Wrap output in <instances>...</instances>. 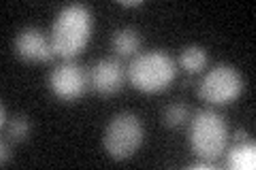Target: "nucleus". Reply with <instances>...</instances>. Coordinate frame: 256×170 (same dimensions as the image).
<instances>
[{"mask_svg": "<svg viewBox=\"0 0 256 170\" xmlns=\"http://www.w3.org/2000/svg\"><path fill=\"white\" fill-rule=\"evenodd\" d=\"M92 34V15L84 4H68L58 13L52 28V45L56 55L70 62L86 49Z\"/></svg>", "mask_w": 256, "mask_h": 170, "instance_id": "obj_1", "label": "nucleus"}, {"mask_svg": "<svg viewBox=\"0 0 256 170\" xmlns=\"http://www.w3.org/2000/svg\"><path fill=\"white\" fill-rule=\"evenodd\" d=\"M178 77V66L169 53L150 51L137 55L128 66V81L143 94H158L169 87Z\"/></svg>", "mask_w": 256, "mask_h": 170, "instance_id": "obj_2", "label": "nucleus"}, {"mask_svg": "<svg viewBox=\"0 0 256 170\" xmlns=\"http://www.w3.org/2000/svg\"><path fill=\"white\" fill-rule=\"evenodd\" d=\"M190 147L196 158L218 160L228 147V128L220 113L212 109L198 111L190 121Z\"/></svg>", "mask_w": 256, "mask_h": 170, "instance_id": "obj_3", "label": "nucleus"}, {"mask_svg": "<svg viewBox=\"0 0 256 170\" xmlns=\"http://www.w3.org/2000/svg\"><path fill=\"white\" fill-rule=\"evenodd\" d=\"M146 141V130H143L141 119L134 113H120L109 121L102 145L105 151L114 160H128L141 149Z\"/></svg>", "mask_w": 256, "mask_h": 170, "instance_id": "obj_4", "label": "nucleus"}, {"mask_svg": "<svg viewBox=\"0 0 256 170\" xmlns=\"http://www.w3.org/2000/svg\"><path fill=\"white\" fill-rule=\"evenodd\" d=\"M244 92V79L237 72V68L228 64H220L214 70L205 75V79L198 85V96L210 104H228L237 100Z\"/></svg>", "mask_w": 256, "mask_h": 170, "instance_id": "obj_5", "label": "nucleus"}, {"mask_svg": "<svg viewBox=\"0 0 256 170\" xmlns=\"http://www.w3.org/2000/svg\"><path fill=\"white\" fill-rule=\"evenodd\" d=\"M52 92L58 96L60 100H77L86 94L88 85H90V77L86 75V70L75 62H66L56 66L52 77H50Z\"/></svg>", "mask_w": 256, "mask_h": 170, "instance_id": "obj_6", "label": "nucleus"}, {"mask_svg": "<svg viewBox=\"0 0 256 170\" xmlns=\"http://www.w3.org/2000/svg\"><path fill=\"white\" fill-rule=\"evenodd\" d=\"M15 53L20 55V60L30 64L52 62L56 55L52 38H47L45 32H41L38 28H26L20 32L15 38Z\"/></svg>", "mask_w": 256, "mask_h": 170, "instance_id": "obj_7", "label": "nucleus"}, {"mask_svg": "<svg viewBox=\"0 0 256 170\" xmlns=\"http://www.w3.org/2000/svg\"><path fill=\"white\" fill-rule=\"evenodd\" d=\"M128 70L114 58H102L90 70V85L100 96H114L124 87Z\"/></svg>", "mask_w": 256, "mask_h": 170, "instance_id": "obj_8", "label": "nucleus"}, {"mask_svg": "<svg viewBox=\"0 0 256 170\" xmlns=\"http://www.w3.org/2000/svg\"><path fill=\"white\" fill-rule=\"evenodd\" d=\"M226 166L230 170H254L256 168V147L254 143H237L228 151Z\"/></svg>", "mask_w": 256, "mask_h": 170, "instance_id": "obj_9", "label": "nucleus"}, {"mask_svg": "<svg viewBox=\"0 0 256 170\" xmlns=\"http://www.w3.org/2000/svg\"><path fill=\"white\" fill-rule=\"evenodd\" d=\"M111 43H114V51L120 58H132V55H137V51L141 49V36H139V32L132 28L118 30Z\"/></svg>", "mask_w": 256, "mask_h": 170, "instance_id": "obj_10", "label": "nucleus"}, {"mask_svg": "<svg viewBox=\"0 0 256 170\" xmlns=\"http://www.w3.org/2000/svg\"><path fill=\"white\" fill-rule=\"evenodd\" d=\"M180 66L188 72V75H198L207 66V51L198 45H190L180 55Z\"/></svg>", "mask_w": 256, "mask_h": 170, "instance_id": "obj_11", "label": "nucleus"}, {"mask_svg": "<svg viewBox=\"0 0 256 170\" xmlns=\"http://www.w3.org/2000/svg\"><path fill=\"white\" fill-rule=\"evenodd\" d=\"M6 130H9V141L11 143H26L30 139V132H32L30 119L26 115H15V117L9 119Z\"/></svg>", "mask_w": 256, "mask_h": 170, "instance_id": "obj_12", "label": "nucleus"}, {"mask_svg": "<svg viewBox=\"0 0 256 170\" xmlns=\"http://www.w3.org/2000/svg\"><path fill=\"white\" fill-rule=\"evenodd\" d=\"M188 119V107L182 102H175V104H169L164 111V124L169 128H180L186 124Z\"/></svg>", "mask_w": 256, "mask_h": 170, "instance_id": "obj_13", "label": "nucleus"}, {"mask_svg": "<svg viewBox=\"0 0 256 170\" xmlns=\"http://www.w3.org/2000/svg\"><path fill=\"white\" fill-rule=\"evenodd\" d=\"M11 160H13V147H11L9 139H2L0 141V164L6 166Z\"/></svg>", "mask_w": 256, "mask_h": 170, "instance_id": "obj_14", "label": "nucleus"}, {"mask_svg": "<svg viewBox=\"0 0 256 170\" xmlns=\"http://www.w3.org/2000/svg\"><path fill=\"white\" fill-rule=\"evenodd\" d=\"M6 124H9V113H6V107L2 104V107H0V128H6Z\"/></svg>", "mask_w": 256, "mask_h": 170, "instance_id": "obj_15", "label": "nucleus"}, {"mask_svg": "<svg viewBox=\"0 0 256 170\" xmlns=\"http://www.w3.org/2000/svg\"><path fill=\"white\" fill-rule=\"evenodd\" d=\"M188 168H192V170H198V168H214V162H210V160H203V162H194V164H190Z\"/></svg>", "mask_w": 256, "mask_h": 170, "instance_id": "obj_16", "label": "nucleus"}, {"mask_svg": "<svg viewBox=\"0 0 256 170\" xmlns=\"http://www.w3.org/2000/svg\"><path fill=\"white\" fill-rule=\"evenodd\" d=\"M233 139H235L237 143H244V141H248V132H246V130H237Z\"/></svg>", "mask_w": 256, "mask_h": 170, "instance_id": "obj_17", "label": "nucleus"}, {"mask_svg": "<svg viewBox=\"0 0 256 170\" xmlns=\"http://www.w3.org/2000/svg\"><path fill=\"white\" fill-rule=\"evenodd\" d=\"M120 4L122 6H141L143 2L141 0H120Z\"/></svg>", "mask_w": 256, "mask_h": 170, "instance_id": "obj_18", "label": "nucleus"}]
</instances>
